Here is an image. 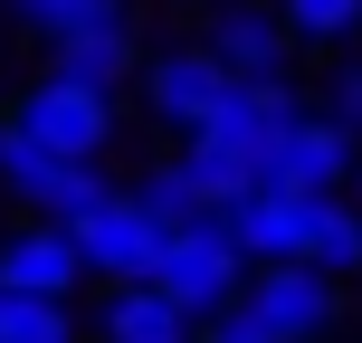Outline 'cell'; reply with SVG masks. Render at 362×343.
<instances>
[{
  "mask_svg": "<svg viewBox=\"0 0 362 343\" xmlns=\"http://www.w3.org/2000/svg\"><path fill=\"white\" fill-rule=\"evenodd\" d=\"M67 238H76V267H86V277H105V286H153V267H163V238H172V229H163L134 191H115L105 210H86Z\"/></svg>",
  "mask_w": 362,
  "mask_h": 343,
  "instance_id": "5b68a950",
  "label": "cell"
},
{
  "mask_svg": "<svg viewBox=\"0 0 362 343\" xmlns=\"http://www.w3.org/2000/svg\"><path fill=\"white\" fill-rule=\"evenodd\" d=\"M134 19H115V29H86V38H67V48H48V76H67V86H86V95H115L134 76Z\"/></svg>",
  "mask_w": 362,
  "mask_h": 343,
  "instance_id": "7c38bea8",
  "label": "cell"
},
{
  "mask_svg": "<svg viewBox=\"0 0 362 343\" xmlns=\"http://www.w3.org/2000/svg\"><path fill=\"white\" fill-rule=\"evenodd\" d=\"M296 267H315V277H362V210L353 200H305V248H296Z\"/></svg>",
  "mask_w": 362,
  "mask_h": 343,
  "instance_id": "4fadbf2b",
  "label": "cell"
},
{
  "mask_svg": "<svg viewBox=\"0 0 362 343\" xmlns=\"http://www.w3.org/2000/svg\"><path fill=\"white\" fill-rule=\"evenodd\" d=\"M219 95H229V76L210 67V48H163L144 67V115L153 124H172V134H210V115H219Z\"/></svg>",
  "mask_w": 362,
  "mask_h": 343,
  "instance_id": "ba28073f",
  "label": "cell"
},
{
  "mask_svg": "<svg viewBox=\"0 0 362 343\" xmlns=\"http://www.w3.org/2000/svg\"><path fill=\"white\" fill-rule=\"evenodd\" d=\"M210 10H238V0H210Z\"/></svg>",
  "mask_w": 362,
  "mask_h": 343,
  "instance_id": "7402d4cb",
  "label": "cell"
},
{
  "mask_svg": "<svg viewBox=\"0 0 362 343\" xmlns=\"http://www.w3.org/2000/svg\"><path fill=\"white\" fill-rule=\"evenodd\" d=\"M76 286H86V267H76V238H67V229L29 219V229L0 238V296H48V306H76Z\"/></svg>",
  "mask_w": 362,
  "mask_h": 343,
  "instance_id": "9c48e42d",
  "label": "cell"
},
{
  "mask_svg": "<svg viewBox=\"0 0 362 343\" xmlns=\"http://www.w3.org/2000/svg\"><path fill=\"white\" fill-rule=\"evenodd\" d=\"M153 286L172 296L191 325H219V315L248 296V257L229 248V229L219 219H191V229H172L163 238V267H153Z\"/></svg>",
  "mask_w": 362,
  "mask_h": 343,
  "instance_id": "6da1fadb",
  "label": "cell"
},
{
  "mask_svg": "<svg viewBox=\"0 0 362 343\" xmlns=\"http://www.w3.org/2000/svg\"><path fill=\"white\" fill-rule=\"evenodd\" d=\"M248 181H257V191H286V200H344V181H353V134L334 124V115H296V124L257 153Z\"/></svg>",
  "mask_w": 362,
  "mask_h": 343,
  "instance_id": "277c9868",
  "label": "cell"
},
{
  "mask_svg": "<svg viewBox=\"0 0 362 343\" xmlns=\"http://www.w3.org/2000/svg\"><path fill=\"white\" fill-rule=\"evenodd\" d=\"M296 115H305V105H296V86H229V95H219V115H210V134H191V144H210V153H229V163L257 172V153H267ZM248 191H257V181H248Z\"/></svg>",
  "mask_w": 362,
  "mask_h": 343,
  "instance_id": "30bf717a",
  "label": "cell"
},
{
  "mask_svg": "<svg viewBox=\"0 0 362 343\" xmlns=\"http://www.w3.org/2000/svg\"><path fill=\"white\" fill-rule=\"evenodd\" d=\"M238 306H248L276 343H315V334H334V315H344V286L315 277V267H257Z\"/></svg>",
  "mask_w": 362,
  "mask_h": 343,
  "instance_id": "52a82bcc",
  "label": "cell"
},
{
  "mask_svg": "<svg viewBox=\"0 0 362 343\" xmlns=\"http://www.w3.org/2000/svg\"><path fill=\"white\" fill-rule=\"evenodd\" d=\"M353 210H362V172H353Z\"/></svg>",
  "mask_w": 362,
  "mask_h": 343,
  "instance_id": "44dd1931",
  "label": "cell"
},
{
  "mask_svg": "<svg viewBox=\"0 0 362 343\" xmlns=\"http://www.w3.org/2000/svg\"><path fill=\"white\" fill-rule=\"evenodd\" d=\"M10 19L38 38V48H67V38H86V29H115L124 0H10Z\"/></svg>",
  "mask_w": 362,
  "mask_h": 343,
  "instance_id": "5bb4252c",
  "label": "cell"
},
{
  "mask_svg": "<svg viewBox=\"0 0 362 343\" xmlns=\"http://www.w3.org/2000/svg\"><path fill=\"white\" fill-rule=\"evenodd\" d=\"M200 48H210V67L229 76V86H286L296 38L276 29V10H267V0H238V10H210Z\"/></svg>",
  "mask_w": 362,
  "mask_h": 343,
  "instance_id": "8992f818",
  "label": "cell"
},
{
  "mask_svg": "<svg viewBox=\"0 0 362 343\" xmlns=\"http://www.w3.org/2000/svg\"><path fill=\"white\" fill-rule=\"evenodd\" d=\"M0 343H76V306H48V296H0Z\"/></svg>",
  "mask_w": 362,
  "mask_h": 343,
  "instance_id": "e0dca14e",
  "label": "cell"
},
{
  "mask_svg": "<svg viewBox=\"0 0 362 343\" xmlns=\"http://www.w3.org/2000/svg\"><path fill=\"white\" fill-rule=\"evenodd\" d=\"M172 163H181V181H191L200 219H219V210H238V200H248V163H229V153H210V144H181Z\"/></svg>",
  "mask_w": 362,
  "mask_h": 343,
  "instance_id": "2e32d148",
  "label": "cell"
},
{
  "mask_svg": "<svg viewBox=\"0 0 362 343\" xmlns=\"http://www.w3.org/2000/svg\"><path fill=\"white\" fill-rule=\"evenodd\" d=\"M0 191H10L19 210H38L48 229H76L86 210H105V200H115V181L95 172V163H57V153L19 144V134L0 124Z\"/></svg>",
  "mask_w": 362,
  "mask_h": 343,
  "instance_id": "7a4b0ae2",
  "label": "cell"
},
{
  "mask_svg": "<svg viewBox=\"0 0 362 343\" xmlns=\"http://www.w3.org/2000/svg\"><path fill=\"white\" fill-rule=\"evenodd\" d=\"M134 200H144L163 229H191V219H200V200H191V181H181V163H153L144 181H134Z\"/></svg>",
  "mask_w": 362,
  "mask_h": 343,
  "instance_id": "ac0fdd59",
  "label": "cell"
},
{
  "mask_svg": "<svg viewBox=\"0 0 362 343\" xmlns=\"http://www.w3.org/2000/svg\"><path fill=\"white\" fill-rule=\"evenodd\" d=\"M276 29L296 48H353L362 38V0H276Z\"/></svg>",
  "mask_w": 362,
  "mask_h": 343,
  "instance_id": "9a60e30c",
  "label": "cell"
},
{
  "mask_svg": "<svg viewBox=\"0 0 362 343\" xmlns=\"http://www.w3.org/2000/svg\"><path fill=\"white\" fill-rule=\"evenodd\" d=\"M200 343H276V334L257 325L248 306H229V315H219V325H200Z\"/></svg>",
  "mask_w": 362,
  "mask_h": 343,
  "instance_id": "ffe728a7",
  "label": "cell"
},
{
  "mask_svg": "<svg viewBox=\"0 0 362 343\" xmlns=\"http://www.w3.org/2000/svg\"><path fill=\"white\" fill-rule=\"evenodd\" d=\"M95 343H200V325L172 306L163 286H115L95 315Z\"/></svg>",
  "mask_w": 362,
  "mask_h": 343,
  "instance_id": "8fae6325",
  "label": "cell"
},
{
  "mask_svg": "<svg viewBox=\"0 0 362 343\" xmlns=\"http://www.w3.org/2000/svg\"><path fill=\"white\" fill-rule=\"evenodd\" d=\"M10 134L38 144V153H57V163H95V153L115 144V95H86V86H67V76H38L10 105Z\"/></svg>",
  "mask_w": 362,
  "mask_h": 343,
  "instance_id": "3957f363",
  "label": "cell"
},
{
  "mask_svg": "<svg viewBox=\"0 0 362 343\" xmlns=\"http://www.w3.org/2000/svg\"><path fill=\"white\" fill-rule=\"evenodd\" d=\"M325 105H334V124H344V134H362V57H353V67H334V95H325Z\"/></svg>",
  "mask_w": 362,
  "mask_h": 343,
  "instance_id": "d6986e66",
  "label": "cell"
}]
</instances>
